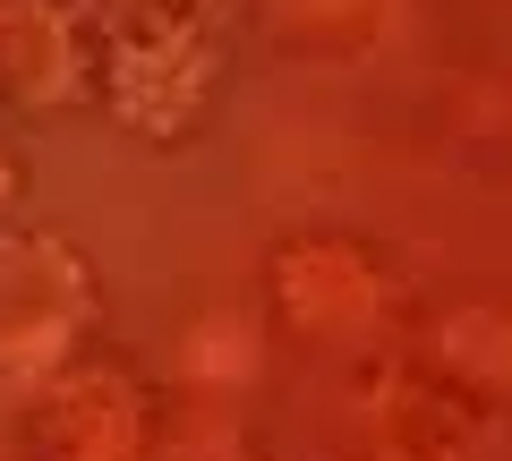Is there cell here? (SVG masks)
Instances as JSON below:
<instances>
[{
  "label": "cell",
  "instance_id": "1",
  "mask_svg": "<svg viewBox=\"0 0 512 461\" xmlns=\"http://www.w3.org/2000/svg\"><path fill=\"white\" fill-rule=\"evenodd\" d=\"M444 351H453L470 376H487V385H512V316H495V308H470V316H453Z\"/></svg>",
  "mask_w": 512,
  "mask_h": 461
}]
</instances>
